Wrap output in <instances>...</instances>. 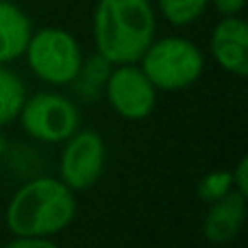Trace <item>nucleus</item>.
<instances>
[{
	"label": "nucleus",
	"instance_id": "obj_13",
	"mask_svg": "<svg viewBox=\"0 0 248 248\" xmlns=\"http://www.w3.org/2000/svg\"><path fill=\"white\" fill-rule=\"evenodd\" d=\"M209 4V0H155V7L172 26L194 24Z\"/></svg>",
	"mask_w": 248,
	"mask_h": 248
},
{
	"label": "nucleus",
	"instance_id": "obj_16",
	"mask_svg": "<svg viewBox=\"0 0 248 248\" xmlns=\"http://www.w3.org/2000/svg\"><path fill=\"white\" fill-rule=\"evenodd\" d=\"M4 248H61L46 237H16Z\"/></svg>",
	"mask_w": 248,
	"mask_h": 248
},
{
	"label": "nucleus",
	"instance_id": "obj_3",
	"mask_svg": "<svg viewBox=\"0 0 248 248\" xmlns=\"http://www.w3.org/2000/svg\"><path fill=\"white\" fill-rule=\"evenodd\" d=\"M144 74L150 78L157 90L174 92L194 85L205 70V55L187 37L168 35L153 39L146 52L141 55Z\"/></svg>",
	"mask_w": 248,
	"mask_h": 248
},
{
	"label": "nucleus",
	"instance_id": "obj_1",
	"mask_svg": "<svg viewBox=\"0 0 248 248\" xmlns=\"http://www.w3.org/2000/svg\"><path fill=\"white\" fill-rule=\"evenodd\" d=\"M157 33L153 0H98L94 9L96 52L111 65L137 63Z\"/></svg>",
	"mask_w": 248,
	"mask_h": 248
},
{
	"label": "nucleus",
	"instance_id": "obj_11",
	"mask_svg": "<svg viewBox=\"0 0 248 248\" xmlns=\"http://www.w3.org/2000/svg\"><path fill=\"white\" fill-rule=\"evenodd\" d=\"M109 74H111V63L103 55L96 52V55L83 57L81 68L72 78V87L83 100H96L107 85Z\"/></svg>",
	"mask_w": 248,
	"mask_h": 248
},
{
	"label": "nucleus",
	"instance_id": "obj_2",
	"mask_svg": "<svg viewBox=\"0 0 248 248\" xmlns=\"http://www.w3.org/2000/svg\"><path fill=\"white\" fill-rule=\"evenodd\" d=\"M77 214L74 192L63 181L39 176L9 201L4 222L16 237H48L63 231Z\"/></svg>",
	"mask_w": 248,
	"mask_h": 248
},
{
	"label": "nucleus",
	"instance_id": "obj_7",
	"mask_svg": "<svg viewBox=\"0 0 248 248\" xmlns=\"http://www.w3.org/2000/svg\"><path fill=\"white\" fill-rule=\"evenodd\" d=\"M105 168V141L96 131H78L68 137L61 155V181L72 192L87 189L100 179Z\"/></svg>",
	"mask_w": 248,
	"mask_h": 248
},
{
	"label": "nucleus",
	"instance_id": "obj_5",
	"mask_svg": "<svg viewBox=\"0 0 248 248\" xmlns=\"http://www.w3.org/2000/svg\"><path fill=\"white\" fill-rule=\"evenodd\" d=\"M22 128L31 137L46 144H57L72 137L78 128V109L68 96L39 92L24 100L20 113Z\"/></svg>",
	"mask_w": 248,
	"mask_h": 248
},
{
	"label": "nucleus",
	"instance_id": "obj_9",
	"mask_svg": "<svg viewBox=\"0 0 248 248\" xmlns=\"http://www.w3.org/2000/svg\"><path fill=\"white\" fill-rule=\"evenodd\" d=\"M246 220V196L237 189H231L222 198L209 205L205 216L202 233L211 244H229L237 237Z\"/></svg>",
	"mask_w": 248,
	"mask_h": 248
},
{
	"label": "nucleus",
	"instance_id": "obj_12",
	"mask_svg": "<svg viewBox=\"0 0 248 248\" xmlns=\"http://www.w3.org/2000/svg\"><path fill=\"white\" fill-rule=\"evenodd\" d=\"M26 100V90L22 78L7 63H0V126L17 118L22 105Z\"/></svg>",
	"mask_w": 248,
	"mask_h": 248
},
{
	"label": "nucleus",
	"instance_id": "obj_14",
	"mask_svg": "<svg viewBox=\"0 0 248 248\" xmlns=\"http://www.w3.org/2000/svg\"><path fill=\"white\" fill-rule=\"evenodd\" d=\"M233 189V176L229 170H214L209 174H205L198 183V196L205 202H214L218 198H222L224 194H229Z\"/></svg>",
	"mask_w": 248,
	"mask_h": 248
},
{
	"label": "nucleus",
	"instance_id": "obj_8",
	"mask_svg": "<svg viewBox=\"0 0 248 248\" xmlns=\"http://www.w3.org/2000/svg\"><path fill=\"white\" fill-rule=\"evenodd\" d=\"M209 50L220 68L235 77L248 74V24L240 16H224L211 31Z\"/></svg>",
	"mask_w": 248,
	"mask_h": 248
},
{
	"label": "nucleus",
	"instance_id": "obj_4",
	"mask_svg": "<svg viewBox=\"0 0 248 248\" xmlns=\"http://www.w3.org/2000/svg\"><path fill=\"white\" fill-rule=\"evenodd\" d=\"M24 55L31 70L50 85L72 83L83 61L77 37L57 26H46L31 33Z\"/></svg>",
	"mask_w": 248,
	"mask_h": 248
},
{
	"label": "nucleus",
	"instance_id": "obj_15",
	"mask_svg": "<svg viewBox=\"0 0 248 248\" xmlns=\"http://www.w3.org/2000/svg\"><path fill=\"white\" fill-rule=\"evenodd\" d=\"M231 176H233V189H237L240 194L248 196V157H242L240 161H237Z\"/></svg>",
	"mask_w": 248,
	"mask_h": 248
},
{
	"label": "nucleus",
	"instance_id": "obj_18",
	"mask_svg": "<svg viewBox=\"0 0 248 248\" xmlns=\"http://www.w3.org/2000/svg\"><path fill=\"white\" fill-rule=\"evenodd\" d=\"M4 148H7V140H4V133L0 131V155L4 153Z\"/></svg>",
	"mask_w": 248,
	"mask_h": 248
},
{
	"label": "nucleus",
	"instance_id": "obj_17",
	"mask_svg": "<svg viewBox=\"0 0 248 248\" xmlns=\"http://www.w3.org/2000/svg\"><path fill=\"white\" fill-rule=\"evenodd\" d=\"M209 2H214L216 11L220 13V16H240L242 9L246 7V0H209Z\"/></svg>",
	"mask_w": 248,
	"mask_h": 248
},
{
	"label": "nucleus",
	"instance_id": "obj_6",
	"mask_svg": "<svg viewBox=\"0 0 248 248\" xmlns=\"http://www.w3.org/2000/svg\"><path fill=\"white\" fill-rule=\"evenodd\" d=\"M105 94L113 111L126 120L148 118L157 103V87L135 63H122L111 70L105 85Z\"/></svg>",
	"mask_w": 248,
	"mask_h": 248
},
{
	"label": "nucleus",
	"instance_id": "obj_10",
	"mask_svg": "<svg viewBox=\"0 0 248 248\" xmlns=\"http://www.w3.org/2000/svg\"><path fill=\"white\" fill-rule=\"evenodd\" d=\"M33 33L31 17L17 4L0 0V63L20 59Z\"/></svg>",
	"mask_w": 248,
	"mask_h": 248
}]
</instances>
